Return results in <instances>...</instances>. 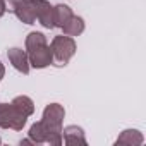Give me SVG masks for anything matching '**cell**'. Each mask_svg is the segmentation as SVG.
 I'll list each match as a JSON object with an SVG mask.
<instances>
[{
	"label": "cell",
	"mask_w": 146,
	"mask_h": 146,
	"mask_svg": "<svg viewBox=\"0 0 146 146\" xmlns=\"http://www.w3.org/2000/svg\"><path fill=\"white\" fill-rule=\"evenodd\" d=\"M62 143L65 144H86V136L83 127L79 125H67L62 127Z\"/></svg>",
	"instance_id": "obj_7"
},
{
	"label": "cell",
	"mask_w": 146,
	"mask_h": 146,
	"mask_svg": "<svg viewBox=\"0 0 146 146\" xmlns=\"http://www.w3.org/2000/svg\"><path fill=\"white\" fill-rule=\"evenodd\" d=\"M50 48H52V55H53V65L57 67H64L69 64V60L74 57L76 50H78V45L74 41L72 36H67V35H58L52 40L50 43Z\"/></svg>",
	"instance_id": "obj_2"
},
{
	"label": "cell",
	"mask_w": 146,
	"mask_h": 146,
	"mask_svg": "<svg viewBox=\"0 0 146 146\" xmlns=\"http://www.w3.org/2000/svg\"><path fill=\"white\" fill-rule=\"evenodd\" d=\"M72 16H74V12H72V9L65 4H58L53 7V24L55 28H62Z\"/></svg>",
	"instance_id": "obj_10"
},
{
	"label": "cell",
	"mask_w": 146,
	"mask_h": 146,
	"mask_svg": "<svg viewBox=\"0 0 146 146\" xmlns=\"http://www.w3.org/2000/svg\"><path fill=\"white\" fill-rule=\"evenodd\" d=\"M5 7L21 23H24V24H35L36 23V17L33 14L29 0H5Z\"/></svg>",
	"instance_id": "obj_5"
},
{
	"label": "cell",
	"mask_w": 146,
	"mask_h": 146,
	"mask_svg": "<svg viewBox=\"0 0 146 146\" xmlns=\"http://www.w3.org/2000/svg\"><path fill=\"white\" fill-rule=\"evenodd\" d=\"M29 139L33 141V144H41V143H46V137H48V129L45 127V124L41 120L35 122L31 127H29Z\"/></svg>",
	"instance_id": "obj_11"
},
{
	"label": "cell",
	"mask_w": 146,
	"mask_h": 146,
	"mask_svg": "<svg viewBox=\"0 0 146 146\" xmlns=\"http://www.w3.org/2000/svg\"><path fill=\"white\" fill-rule=\"evenodd\" d=\"M0 144H2V137H0Z\"/></svg>",
	"instance_id": "obj_16"
},
{
	"label": "cell",
	"mask_w": 146,
	"mask_h": 146,
	"mask_svg": "<svg viewBox=\"0 0 146 146\" xmlns=\"http://www.w3.org/2000/svg\"><path fill=\"white\" fill-rule=\"evenodd\" d=\"M21 144H33V141L28 137V139H23V141H21Z\"/></svg>",
	"instance_id": "obj_15"
},
{
	"label": "cell",
	"mask_w": 146,
	"mask_h": 146,
	"mask_svg": "<svg viewBox=\"0 0 146 146\" xmlns=\"http://www.w3.org/2000/svg\"><path fill=\"white\" fill-rule=\"evenodd\" d=\"M11 103H12L24 117H29V115H33V112H35V103H33V100H31L29 96H26V95L16 96Z\"/></svg>",
	"instance_id": "obj_12"
},
{
	"label": "cell",
	"mask_w": 146,
	"mask_h": 146,
	"mask_svg": "<svg viewBox=\"0 0 146 146\" xmlns=\"http://www.w3.org/2000/svg\"><path fill=\"white\" fill-rule=\"evenodd\" d=\"M7 57H9V62L12 64V67H14L17 72H21V74H24V76L29 74L31 65H29L26 50H23V48H19V46H12V48L7 50Z\"/></svg>",
	"instance_id": "obj_6"
},
{
	"label": "cell",
	"mask_w": 146,
	"mask_h": 146,
	"mask_svg": "<svg viewBox=\"0 0 146 146\" xmlns=\"http://www.w3.org/2000/svg\"><path fill=\"white\" fill-rule=\"evenodd\" d=\"M26 120L28 117H24L12 103H0V127L2 129L23 131Z\"/></svg>",
	"instance_id": "obj_3"
},
{
	"label": "cell",
	"mask_w": 146,
	"mask_h": 146,
	"mask_svg": "<svg viewBox=\"0 0 146 146\" xmlns=\"http://www.w3.org/2000/svg\"><path fill=\"white\" fill-rule=\"evenodd\" d=\"M84 19L83 17H79V16H72L60 29L64 31V35H67V36H79L83 31H84Z\"/></svg>",
	"instance_id": "obj_8"
},
{
	"label": "cell",
	"mask_w": 146,
	"mask_h": 146,
	"mask_svg": "<svg viewBox=\"0 0 146 146\" xmlns=\"http://www.w3.org/2000/svg\"><path fill=\"white\" fill-rule=\"evenodd\" d=\"M31 9L35 17L38 19V23L46 28V29H53V5L48 2V0H29Z\"/></svg>",
	"instance_id": "obj_4"
},
{
	"label": "cell",
	"mask_w": 146,
	"mask_h": 146,
	"mask_svg": "<svg viewBox=\"0 0 146 146\" xmlns=\"http://www.w3.org/2000/svg\"><path fill=\"white\" fill-rule=\"evenodd\" d=\"M143 141H144V137H143V134L137 131V129H125V131H122L120 132V136L117 137V141H115V144L119 146V144H132V146H137V144H143Z\"/></svg>",
	"instance_id": "obj_9"
},
{
	"label": "cell",
	"mask_w": 146,
	"mask_h": 146,
	"mask_svg": "<svg viewBox=\"0 0 146 146\" xmlns=\"http://www.w3.org/2000/svg\"><path fill=\"white\" fill-rule=\"evenodd\" d=\"M5 11H7V7H5V0H0V17L5 14Z\"/></svg>",
	"instance_id": "obj_13"
},
{
	"label": "cell",
	"mask_w": 146,
	"mask_h": 146,
	"mask_svg": "<svg viewBox=\"0 0 146 146\" xmlns=\"http://www.w3.org/2000/svg\"><path fill=\"white\" fill-rule=\"evenodd\" d=\"M26 53H28L29 65L35 69H45L53 62L52 48L45 35L40 31H31L26 36Z\"/></svg>",
	"instance_id": "obj_1"
},
{
	"label": "cell",
	"mask_w": 146,
	"mask_h": 146,
	"mask_svg": "<svg viewBox=\"0 0 146 146\" xmlns=\"http://www.w3.org/2000/svg\"><path fill=\"white\" fill-rule=\"evenodd\" d=\"M4 76H5V67H4V64L0 62V81L4 79Z\"/></svg>",
	"instance_id": "obj_14"
}]
</instances>
